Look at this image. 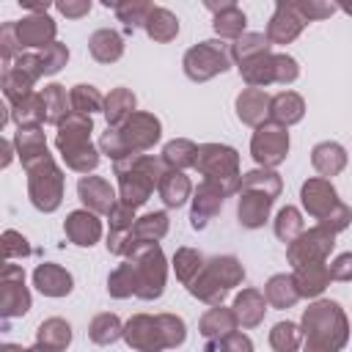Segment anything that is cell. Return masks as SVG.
Listing matches in <instances>:
<instances>
[{
  "instance_id": "obj_2",
  "label": "cell",
  "mask_w": 352,
  "mask_h": 352,
  "mask_svg": "<svg viewBox=\"0 0 352 352\" xmlns=\"http://www.w3.org/2000/svg\"><path fill=\"white\" fill-rule=\"evenodd\" d=\"M302 352H341L349 341V319L336 300H316L302 314Z\"/></svg>"
},
{
  "instance_id": "obj_6",
  "label": "cell",
  "mask_w": 352,
  "mask_h": 352,
  "mask_svg": "<svg viewBox=\"0 0 352 352\" xmlns=\"http://www.w3.org/2000/svg\"><path fill=\"white\" fill-rule=\"evenodd\" d=\"M113 170L118 176V195H121L118 201L132 206V209H138L151 198L154 187L160 184V179H162V173L168 168H165L162 157L132 154L126 160L113 162Z\"/></svg>"
},
{
  "instance_id": "obj_3",
  "label": "cell",
  "mask_w": 352,
  "mask_h": 352,
  "mask_svg": "<svg viewBox=\"0 0 352 352\" xmlns=\"http://www.w3.org/2000/svg\"><path fill=\"white\" fill-rule=\"evenodd\" d=\"M187 338L184 319L176 314H135L124 324V341L135 352H162L176 349Z\"/></svg>"
},
{
  "instance_id": "obj_10",
  "label": "cell",
  "mask_w": 352,
  "mask_h": 352,
  "mask_svg": "<svg viewBox=\"0 0 352 352\" xmlns=\"http://www.w3.org/2000/svg\"><path fill=\"white\" fill-rule=\"evenodd\" d=\"M239 66V74L242 80L248 82V88H267V85H289L300 77V66L292 55L286 52H261V55H253Z\"/></svg>"
},
{
  "instance_id": "obj_35",
  "label": "cell",
  "mask_w": 352,
  "mask_h": 352,
  "mask_svg": "<svg viewBox=\"0 0 352 352\" xmlns=\"http://www.w3.org/2000/svg\"><path fill=\"white\" fill-rule=\"evenodd\" d=\"M11 118L16 121L19 129H30V126H41L47 124V107H44V96L41 91L28 94L25 99H19L16 104H11Z\"/></svg>"
},
{
  "instance_id": "obj_22",
  "label": "cell",
  "mask_w": 352,
  "mask_h": 352,
  "mask_svg": "<svg viewBox=\"0 0 352 352\" xmlns=\"http://www.w3.org/2000/svg\"><path fill=\"white\" fill-rule=\"evenodd\" d=\"M63 231H66V239H69V242H74V245H80V248H91V245H96L99 236H102V220H99L94 212H88V209H74V212L66 217Z\"/></svg>"
},
{
  "instance_id": "obj_40",
  "label": "cell",
  "mask_w": 352,
  "mask_h": 352,
  "mask_svg": "<svg viewBox=\"0 0 352 352\" xmlns=\"http://www.w3.org/2000/svg\"><path fill=\"white\" fill-rule=\"evenodd\" d=\"M14 146H16V154H19L22 165H28V162H33V160L50 154V151H47V138H44L41 126L19 129V132L14 135Z\"/></svg>"
},
{
  "instance_id": "obj_32",
  "label": "cell",
  "mask_w": 352,
  "mask_h": 352,
  "mask_svg": "<svg viewBox=\"0 0 352 352\" xmlns=\"http://www.w3.org/2000/svg\"><path fill=\"white\" fill-rule=\"evenodd\" d=\"M292 275H294V286H297L300 297H319L330 286V270H327L324 261L294 267Z\"/></svg>"
},
{
  "instance_id": "obj_29",
  "label": "cell",
  "mask_w": 352,
  "mask_h": 352,
  "mask_svg": "<svg viewBox=\"0 0 352 352\" xmlns=\"http://www.w3.org/2000/svg\"><path fill=\"white\" fill-rule=\"evenodd\" d=\"M234 314H236V322L242 327H258L264 322V314H267V297L258 292V289H242L236 297H234Z\"/></svg>"
},
{
  "instance_id": "obj_14",
  "label": "cell",
  "mask_w": 352,
  "mask_h": 352,
  "mask_svg": "<svg viewBox=\"0 0 352 352\" xmlns=\"http://www.w3.org/2000/svg\"><path fill=\"white\" fill-rule=\"evenodd\" d=\"M336 245V231L316 223L314 228H305L289 248H286V258L292 267H302V264H316V261H327L330 250Z\"/></svg>"
},
{
  "instance_id": "obj_33",
  "label": "cell",
  "mask_w": 352,
  "mask_h": 352,
  "mask_svg": "<svg viewBox=\"0 0 352 352\" xmlns=\"http://www.w3.org/2000/svg\"><path fill=\"white\" fill-rule=\"evenodd\" d=\"M157 192H160V198H162V204L168 209H179L192 195V184L184 176V170H170L168 168L162 173V179H160V184H157Z\"/></svg>"
},
{
  "instance_id": "obj_7",
  "label": "cell",
  "mask_w": 352,
  "mask_h": 352,
  "mask_svg": "<svg viewBox=\"0 0 352 352\" xmlns=\"http://www.w3.org/2000/svg\"><path fill=\"white\" fill-rule=\"evenodd\" d=\"M91 132H94L91 116L69 113L58 124V135H55V148L60 151L66 168L85 173V176H88V170H96V165H99V151L91 143Z\"/></svg>"
},
{
  "instance_id": "obj_53",
  "label": "cell",
  "mask_w": 352,
  "mask_h": 352,
  "mask_svg": "<svg viewBox=\"0 0 352 352\" xmlns=\"http://www.w3.org/2000/svg\"><path fill=\"white\" fill-rule=\"evenodd\" d=\"M330 280H352V253H341L336 256L330 264Z\"/></svg>"
},
{
  "instance_id": "obj_46",
  "label": "cell",
  "mask_w": 352,
  "mask_h": 352,
  "mask_svg": "<svg viewBox=\"0 0 352 352\" xmlns=\"http://www.w3.org/2000/svg\"><path fill=\"white\" fill-rule=\"evenodd\" d=\"M204 264H206V258H204L198 250H192V248H179L176 256H173L176 278H179L184 286H190V283L195 280V275L204 270Z\"/></svg>"
},
{
  "instance_id": "obj_13",
  "label": "cell",
  "mask_w": 352,
  "mask_h": 352,
  "mask_svg": "<svg viewBox=\"0 0 352 352\" xmlns=\"http://www.w3.org/2000/svg\"><path fill=\"white\" fill-rule=\"evenodd\" d=\"M182 66L192 82H206V80L231 69V44H226L220 38L201 41L184 52Z\"/></svg>"
},
{
  "instance_id": "obj_19",
  "label": "cell",
  "mask_w": 352,
  "mask_h": 352,
  "mask_svg": "<svg viewBox=\"0 0 352 352\" xmlns=\"http://www.w3.org/2000/svg\"><path fill=\"white\" fill-rule=\"evenodd\" d=\"M308 22L300 16V11L294 8V3H275V11H272V19H270V25H267V41L270 44H289V41H294L300 33H302V28H305Z\"/></svg>"
},
{
  "instance_id": "obj_18",
  "label": "cell",
  "mask_w": 352,
  "mask_h": 352,
  "mask_svg": "<svg viewBox=\"0 0 352 352\" xmlns=\"http://www.w3.org/2000/svg\"><path fill=\"white\" fill-rule=\"evenodd\" d=\"M236 327H239V322H236L234 308L212 305V308L201 316V322H198V330H201V336L206 338V352H214L223 338H228L231 333H236Z\"/></svg>"
},
{
  "instance_id": "obj_1",
  "label": "cell",
  "mask_w": 352,
  "mask_h": 352,
  "mask_svg": "<svg viewBox=\"0 0 352 352\" xmlns=\"http://www.w3.org/2000/svg\"><path fill=\"white\" fill-rule=\"evenodd\" d=\"M165 278H168V264L165 253L157 242L138 245L124 264H118L110 278H107V292L110 297H140V300H157L165 292Z\"/></svg>"
},
{
  "instance_id": "obj_49",
  "label": "cell",
  "mask_w": 352,
  "mask_h": 352,
  "mask_svg": "<svg viewBox=\"0 0 352 352\" xmlns=\"http://www.w3.org/2000/svg\"><path fill=\"white\" fill-rule=\"evenodd\" d=\"M38 58H41V66H44V77L47 74H58L69 60V50H66V44L52 41L50 47L38 50Z\"/></svg>"
},
{
  "instance_id": "obj_50",
  "label": "cell",
  "mask_w": 352,
  "mask_h": 352,
  "mask_svg": "<svg viewBox=\"0 0 352 352\" xmlns=\"http://www.w3.org/2000/svg\"><path fill=\"white\" fill-rule=\"evenodd\" d=\"M19 52H22V47H19V38H16V22H3V28H0V55H3V66H8Z\"/></svg>"
},
{
  "instance_id": "obj_11",
  "label": "cell",
  "mask_w": 352,
  "mask_h": 352,
  "mask_svg": "<svg viewBox=\"0 0 352 352\" xmlns=\"http://www.w3.org/2000/svg\"><path fill=\"white\" fill-rule=\"evenodd\" d=\"M28 195L38 212H55L63 201V170L55 165L52 154H44L25 165Z\"/></svg>"
},
{
  "instance_id": "obj_25",
  "label": "cell",
  "mask_w": 352,
  "mask_h": 352,
  "mask_svg": "<svg viewBox=\"0 0 352 352\" xmlns=\"http://www.w3.org/2000/svg\"><path fill=\"white\" fill-rule=\"evenodd\" d=\"M33 286L44 294V297H66L72 294L74 289V280L72 275L60 267V264H52V261H44L33 270Z\"/></svg>"
},
{
  "instance_id": "obj_34",
  "label": "cell",
  "mask_w": 352,
  "mask_h": 352,
  "mask_svg": "<svg viewBox=\"0 0 352 352\" xmlns=\"http://www.w3.org/2000/svg\"><path fill=\"white\" fill-rule=\"evenodd\" d=\"M36 344L50 352H66V346L72 344V324L60 316L44 319L36 330Z\"/></svg>"
},
{
  "instance_id": "obj_5",
  "label": "cell",
  "mask_w": 352,
  "mask_h": 352,
  "mask_svg": "<svg viewBox=\"0 0 352 352\" xmlns=\"http://www.w3.org/2000/svg\"><path fill=\"white\" fill-rule=\"evenodd\" d=\"M280 176L270 168H256L242 173L239 182V204H236V217L245 228H261L270 217V209L275 198L280 195Z\"/></svg>"
},
{
  "instance_id": "obj_17",
  "label": "cell",
  "mask_w": 352,
  "mask_h": 352,
  "mask_svg": "<svg viewBox=\"0 0 352 352\" xmlns=\"http://www.w3.org/2000/svg\"><path fill=\"white\" fill-rule=\"evenodd\" d=\"M228 195H234V192H231L226 184L212 182V179H204V182L195 187V192H192L190 226H192L195 231L206 228V226H209V220L220 212V206H223V201H226Z\"/></svg>"
},
{
  "instance_id": "obj_58",
  "label": "cell",
  "mask_w": 352,
  "mask_h": 352,
  "mask_svg": "<svg viewBox=\"0 0 352 352\" xmlns=\"http://www.w3.org/2000/svg\"><path fill=\"white\" fill-rule=\"evenodd\" d=\"M338 8H341V11H346V14H349V16H352V3H341V6H338Z\"/></svg>"
},
{
  "instance_id": "obj_26",
  "label": "cell",
  "mask_w": 352,
  "mask_h": 352,
  "mask_svg": "<svg viewBox=\"0 0 352 352\" xmlns=\"http://www.w3.org/2000/svg\"><path fill=\"white\" fill-rule=\"evenodd\" d=\"M168 234V214L165 212H148L143 217L135 220L129 236H126V253L129 256L138 245H148V242H160Z\"/></svg>"
},
{
  "instance_id": "obj_24",
  "label": "cell",
  "mask_w": 352,
  "mask_h": 352,
  "mask_svg": "<svg viewBox=\"0 0 352 352\" xmlns=\"http://www.w3.org/2000/svg\"><path fill=\"white\" fill-rule=\"evenodd\" d=\"M270 94L264 88H245L239 96H236V116L242 124L248 126H261L270 121Z\"/></svg>"
},
{
  "instance_id": "obj_30",
  "label": "cell",
  "mask_w": 352,
  "mask_h": 352,
  "mask_svg": "<svg viewBox=\"0 0 352 352\" xmlns=\"http://www.w3.org/2000/svg\"><path fill=\"white\" fill-rule=\"evenodd\" d=\"M305 116V102L300 94L294 91H278L270 99V121L278 126H292L297 121H302Z\"/></svg>"
},
{
  "instance_id": "obj_54",
  "label": "cell",
  "mask_w": 352,
  "mask_h": 352,
  "mask_svg": "<svg viewBox=\"0 0 352 352\" xmlns=\"http://www.w3.org/2000/svg\"><path fill=\"white\" fill-rule=\"evenodd\" d=\"M217 349H220V352H253V341H250L245 333H231L228 338L220 341Z\"/></svg>"
},
{
  "instance_id": "obj_47",
  "label": "cell",
  "mask_w": 352,
  "mask_h": 352,
  "mask_svg": "<svg viewBox=\"0 0 352 352\" xmlns=\"http://www.w3.org/2000/svg\"><path fill=\"white\" fill-rule=\"evenodd\" d=\"M302 344V327L294 322H278L270 330V346L275 352H297Z\"/></svg>"
},
{
  "instance_id": "obj_42",
  "label": "cell",
  "mask_w": 352,
  "mask_h": 352,
  "mask_svg": "<svg viewBox=\"0 0 352 352\" xmlns=\"http://www.w3.org/2000/svg\"><path fill=\"white\" fill-rule=\"evenodd\" d=\"M104 6H107V8L113 6L116 16H118V22H124L126 33H132L135 28H143L146 19H148V14H151V8H154V6L146 3V0H124V3H110V0H104Z\"/></svg>"
},
{
  "instance_id": "obj_8",
  "label": "cell",
  "mask_w": 352,
  "mask_h": 352,
  "mask_svg": "<svg viewBox=\"0 0 352 352\" xmlns=\"http://www.w3.org/2000/svg\"><path fill=\"white\" fill-rule=\"evenodd\" d=\"M245 280V267L236 256H212L206 258L204 270L187 286V292L206 305H223L226 294Z\"/></svg>"
},
{
  "instance_id": "obj_43",
  "label": "cell",
  "mask_w": 352,
  "mask_h": 352,
  "mask_svg": "<svg viewBox=\"0 0 352 352\" xmlns=\"http://www.w3.org/2000/svg\"><path fill=\"white\" fill-rule=\"evenodd\" d=\"M41 96H44V107H47V124H55L58 126L72 113V102H69L66 88L58 85V82H50V85H44Z\"/></svg>"
},
{
  "instance_id": "obj_52",
  "label": "cell",
  "mask_w": 352,
  "mask_h": 352,
  "mask_svg": "<svg viewBox=\"0 0 352 352\" xmlns=\"http://www.w3.org/2000/svg\"><path fill=\"white\" fill-rule=\"evenodd\" d=\"M294 8L300 11V16H302L305 22L327 19L330 14L338 11V6H333V3H319V0H300V3H294Z\"/></svg>"
},
{
  "instance_id": "obj_23",
  "label": "cell",
  "mask_w": 352,
  "mask_h": 352,
  "mask_svg": "<svg viewBox=\"0 0 352 352\" xmlns=\"http://www.w3.org/2000/svg\"><path fill=\"white\" fill-rule=\"evenodd\" d=\"M206 8L214 14L212 19V28L220 38H231L236 41L239 36H245V25H248V16L245 11L236 6V3H206Z\"/></svg>"
},
{
  "instance_id": "obj_45",
  "label": "cell",
  "mask_w": 352,
  "mask_h": 352,
  "mask_svg": "<svg viewBox=\"0 0 352 352\" xmlns=\"http://www.w3.org/2000/svg\"><path fill=\"white\" fill-rule=\"evenodd\" d=\"M275 236L280 239V242H286V245H292L302 231H305V223H302V214H300V209L297 206H283L280 212H278V217H275Z\"/></svg>"
},
{
  "instance_id": "obj_20",
  "label": "cell",
  "mask_w": 352,
  "mask_h": 352,
  "mask_svg": "<svg viewBox=\"0 0 352 352\" xmlns=\"http://www.w3.org/2000/svg\"><path fill=\"white\" fill-rule=\"evenodd\" d=\"M55 33H58V25L47 14H30V16L16 22V38H19L22 52L50 47L55 41Z\"/></svg>"
},
{
  "instance_id": "obj_48",
  "label": "cell",
  "mask_w": 352,
  "mask_h": 352,
  "mask_svg": "<svg viewBox=\"0 0 352 352\" xmlns=\"http://www.w3.org/2000/svg\"><path fill=\"white\" fill-rule=\"evenodd\" d=\"M270 41H267V33H245L239 36L234 44H231V60L234 63H242L253 55H261V52H270Z\"/></svg>"
},
{
  "instance_id": "obj_4",
  "label": "cell",
  "mask_w": 352,
  "mask_h": 352,
  "mask_svg": "<svg viewBox=\"0 0 352 352\" xmlns=\"http://www.w3.org/2000/svg\"><path fill=\"white\" fill-rule=\"evenodd\" d=\"M160 135L162 124L154 113H132L121 126H107V132L99 138V148L113 162H118L132 154L148 151L160 140Z\"/></svg>"
},
{
  "instance_id": "obj_51",
  "label": "cell",
  "mask_w": 352,
  "mask_h": 352,
  "mask_svg": "<svg viewBox=\"0 0 352 352\" xmlns=\"http://www.w3.org/2000/svg\"><path fill=\"white\" fill-rule=\"evenodd\" d=\"M33 253V248L28 245V239L19 234V231H6L3 234V256H6V261H14V258H25V256H30Z\"/></svg>"
},
{
  "instance_id": "obj_9",
  "label": "cell",
  "mask_w": 352,
  "mask_h": 352,
  "mask_svg": "<svg viewBox=\"0 0 352 352\" xmlns=\"http://www.w3.org/2000/svg\"><path fill=\"white\" fill-rule=\"evenodd\" d=\"M300 201H302V209L316 217L322 226L333 228L336 234L344 231L349 223H352V209L338 198L336 187L330 184V179H322V176H314L308 182H302L300 187Z\"/></svg>"
},
{
  "instance_id": "obj_39",
  "label": "cell",
  "mask_w": 352,
  "mask_h": 352,
  "mask_svg": "<svg viewBox=\"0 0 352 352\" xmlns=\"http://www.w3.org/2000/svg\"><path fill=\"white\" fill-rule=\"evenodd\" d=\"M195 160H198V146L187 138H176V140L165 143V148H162V162L170 170L195 168Z\"/></svg>"
},
{
  "instance_id": "obj_31",
  "label": "cell",
  "mask_w": 352,
  "mask_h": 352,
  "mask_svg": "<svg viewBox=\"0 0 352 352\" xmlns=\"http://www.w3.org/2000/svg\"><path fill=\"white\" fill-rule=\"evenodd\" d=\"M88 52L99 63H116L124 55V38L113 28H99L88 38Z\"/></svg>"
},
{
  "instance_id": "obj_15",
  "label": "cell",
  "mask_w": 352,
  "mask_h": 352,
  "mask_svg": "<svg viewBox=\"0 0 352 352\" xmlns=\"http://www.w3.org/2000/svg\"><path fill=\"white\" fill-rule=\"evenodd\" d=\"M30 311V292L25 286V270L14 261H6L0 270V314L3 319L25 316Z\"/></svg>"
},
{
  "instance_id": "obj_41",
  "label": "cell",
  "mask_w": 352,
  "mask_h": 352,
  "mask_svg": "<svg viewBox=\"0 0 352 352\" xmlns=\"http://www.w3.org/2000/svg\"><path fill=\"white\" fill-rule=\"evenodd\" d=\"M88 338L99 346H110L118 338H124V324L116 314H96L88 324Z\"/></svg>"
},
{
  "instance_id": "obj_21",
  "label": "cell",
  "mask_w": 352,
  "mask_h": 352,
  "mask_svg": "<svg viewBox=\"0 0 352 352\" xmlns=\"http://www.w3.org/2000/svg\"><path fill=\"white\" fill-rule=\"evenodd\" d=\"M77 195H80V201L85 204V209L94 212V214H110L113 206L118 204L116 190H113L110 182L102 179V176H82V179L77 182Z\"/></svg>"
},
{
  "instance_id": "obj_37",
  "label": "cell",
  "mask_w": 352,
  "mask_h": 352,
  "mask_svg": "<svg viewBox=\"0 0 352 352\" xmlns=\"http://www.w3.org/2000/svg\"><path fill=\"white\" fill-rule=\"evenodd\" d=\"M264 297H267V305H272V308H292L300 300V292L294 286V275H286V272L272 275L264 283Z\"/></svg>"
},
{
  "instance_id": "obj_12",
  "label": "cell",
  "mask_w": 352,
  "mask_h": 352,
  "mask_svg": "<svg viewBox=\"0 0 352 352\" xmlns=\"http://www.w3.org/2000/svg\"><path fill=\"white\" fill-rule=\"evenodd\" d=\"M195 170L204 179L220 182L231 192H239L242 173H239V154H236V148H231L226 143H204V146H198Z\"/></svg>"
},
{
  "instance_id": "obj_55",
  "label": "cell",
  "mask_w": 352,
  "mask_h": 352,
  "mask_svg": "<svg viewBox=\"0 0 352 352\" xmlns=\"http://www.w3.org/2000/svg\"><path fill=\"white\" fill-rule=\"evenodd\" d=\"M63 16H69V19H80V16H85L88 11H91V0H63V3H58L55 6Z\"/></svg>"
},
{
  "instance_id": "obj_57",
  "label": "cell",
  "mask_w": 352,
  "mask_h": 352,
  "mask_svg": "<svg viewBox=\"0 0 352 352\" xmlns=\"http://www.w3.org/2000/svg\"><path fill=\"white\" fill-rule=\"evenodd\" d=\"M0 352H28V349H22V346H16V344H3Z\"/></svg>"
},
{
  "instance_id": "obj_36",
  "label": "cell",
  "mask_w": 352,
  "mask_h": 352,
  "mask_svg": "<svg viewBox=\"0 0 352 352\" xmlns=\"http://www.w3.org/2000/svg\"><path fill=\"white\" fill-rule=\"evenodd\" d=\"M135 104H138V99L129 88H113L104 96V110H102L107 118V126H121L132 113H138Z\"/></svg>"
},
{
  "instance_id": "obj_28",
  "label": "cell",
  "mask_w": 352,
  "mask_h": 352,
  "mask_svg": "<svg viewBox=\"0 0 352 352\" xmlns=\"http://www.w3.org/2000/svg\"><path fill=\"white\" fill-rule=\"evenodd\" d=\"M311 165L316 168V173L322 179H330V176H338L344 168H346V151L341 143L336 140H322L311 148Z\"/></svg>"
},
{
  "instance_id": "obj_44",
  "label": "cell",
  "mask_w": 352,
  "mask_h": 352,
  "mask_svg": "<svg viewBox=\"0 0 352 352\" xmlns=\"http://www.w3.org/2000/svg\"><path fill=\"white\" fill-rule=\"evenodd\" d=\"M69 102H72V113H82V116L104 110V96L99 94V88L96 85H85V82H77L69 91Z\"/></svg>"
},
{
  "instance_id": "obj_27",
  "label": "cell",
  "mask_w": 352,
  "mask_h": 352,
  "mask_svg": "<svg viewBox=\"0 0 352 352\" xmlns=\"http://www.w3.org/2000/svg\"><path fill=\"white\" fill-rule=\"evenodd\" d=\"M107 220H110L107 250L116 253V256H124V253H126V236H129V231H132V226H135V220H138V217H135V209L118 201V204L113 206V212L107 214Z\"/></svg>"
},
{
  "instance_id": "obj_16",
  "label": "cell",
  "mask_w": 352,
  "mask_h": 352,
  "mask_svg": "<svg viewBox=\"0 0 352 352\" xmlns=\"http://www.w3.org/2000/svg\"><path fill=\"white\" fill-rule=\"evenodd\" d=\"M250 154L258 162V168H275L289 154V132L286 126H278L272 121L261 124L250 138Z\"/></svg>"
},
{
  "instance_id": "obj_59",
  "label": "cell",
  "mask_w": 352,
  "mask_h": 352,
  "mask_svg": "<svg viewBox=\"0 0 352 352\" xmlns=\"http://www.w3.org/2000/svg\"><path fill=\"white\" fill-rule=\"evenodd\" d=\"M28 352H50V349H44V346H38V344H36V346H30Z\"/></svg>"
},
{
  "instance_id": "obj_56",
  "label": "cell",
  "mask_w": 352,
  "mask_h": 352,
  "mask_svg": "<svg viewBox=\"0 0 352 352\" xmlns=\"http://www.w3.org/2000/svg\"><path fill=\"white\" fill-rule=\"evenodd\" d=\"M3 151H6V157H3V168L11 162V140H3Z\"/></svg>"
},
{
  "instance_id": "obj_38",
  "label": "cell",
  "mask_w": 352,
  "mask_h": 352,
  "mask_svg": "<svg viewBox=\"0 0 352 352\" xmlns=\"http://www.w3.org/2000/svg\"><path fill=\"white\" fill-rule=\"evenodd\" d=\"M143 30L148 33V38H154L160 44L173 41L179 36V16L173 11H168V8H162V6H154L148 19H146V25H143Z\"/></svg>"
}]
</instances>
